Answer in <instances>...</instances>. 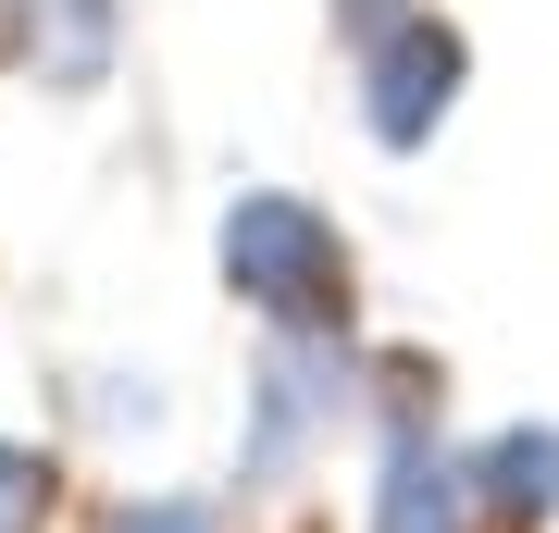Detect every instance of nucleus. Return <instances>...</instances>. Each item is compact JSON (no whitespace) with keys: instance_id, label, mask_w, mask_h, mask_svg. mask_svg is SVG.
<instances>
[{"instance_id":"nucleus-1","label":"nucleus","mask_w":559,"mask_h":533,"mask_svg":"<svg viewBox=\"0 0 559 533\" xmlns=\"http://www.w3.org/2000/svg\"><path fill=\"white\" fill-rule=\"evenodd\" d=\"M212 261H224V286H237L274 336H336V311H348V237L311 211V198L249 186L237 211H224Z\"/></svg>"},{"instance_id":"nucleus-2","label":"nucleus","mask_w":559,"mask_h":533,"mask_svg":"<svg viewBox=\"0 0 559 533\" xmlns=\"http://www.w3.org/2000/svg\"><path fill=\"white\" fill-rule=\"evenodd\" d=\"M348 410V348L336 336H274L249 385V484H286L311 459V435H336Z\"/></svg>"},{"instance_id":"nucleus-3","label":"nucleus","mask_w":559,"mask_h":533,"mask_svg":"<svg viewBox=\"0 0 559 533\" xmlns=\"http://www.w3.org/2000/svg\"><path fill=\"white\" fill-rule=\"evenodd\" d=\"M448 99H460V38L436 13H411V25H385L373 62H360V124H373L385 149H423L448 124Z\"/></svg>"},{"instance_id":"nucleus-4","label":"nucleus","mask_w":559,"mask_h":533,"mask_svg":"<svg viewBox=\"0 0 559 533\" xmlns=\"http://www.w3.org/2000/svg\"><path fill=\"white\" fill-rule=\"evenodd\" d=\"M473 521V459H448L436 435H385V484H373V533H460Z\"/></svg>"},{"instance_id":"nucleus-5","label":"nucleus","mask_w":559,"mask_h":533,"mask_svg":"<svg viewBox=\"0 0 559 533\" xmlns=\"http://www.w3.org/2000/svg\"><path fill=\"white\" fill-rule=\"evenodd\" d=\"M473 509H498V521H547L559 509V422H510L473 459Z\"/></svg>"},{"instance_id":"nucleus-6","label":"nucleus","mask_w":559,"mask_h":533,"mask_svg":"<svg viewBox=\"0 0 559 533\" xmlns=\"http://www.w3.org/2000/svg\"><path fill=\"white\" fill-rule=\"evenodd\" d=\"M25 62H38V87H100L112 0H25Z\"/></svg>"},{"instance_id":"nucleus-7","label":"nucleus","mask_w":559,"mask_h":533,"mask_svg":"<svg viewBox=\"0 0 559 533\" xmlns=\"http://www.w3.org/2000/svg\"><path fill=\"white\" fill-rule=\"evenodd\" d=\"M38 521H50V459L0 435V533H38Z\"/></svg>"},{"instance_id":"nucleus-8","label":"nucleus","mask_w":559,"mask_h":533,"mask_svg":"<svg viewBox=\"0 0 559 533\" xmlns=\"http://www.w3.org/2000/svg\"><path fill=\"white\" fill-rule=\"evenodd\" d=\"M112 533H224V521L200 509V496H138V509H124Z\"/></svg>"},{"instance_id":"nucleus-9","label":"nucleus","mask_w":559,"mask_h":533,"mask_svg":"<svg viewBox=\"0 0 559 533\" xmlns=\"http://www.w3.org/2000/svg\"><path fill=\"white\" fill-rule=\"evenodd\" d=\"M348 25H373V38H385V25H411V0H348Z\"/></svg>"}]
</instances>
